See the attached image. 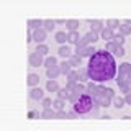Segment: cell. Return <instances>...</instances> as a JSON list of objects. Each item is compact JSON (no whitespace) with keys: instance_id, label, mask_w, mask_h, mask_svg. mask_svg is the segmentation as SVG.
<instances>
[{"instance_id":"1","label":"cell","mask_w":131,"mask_h":131,"mask_svg":"<svg viewBox=\"0 0 131 131\" xmlns=\"http://www.w3.org/2000/svg\"><path fill=\"white\" fill-rule=\"evenodd\" d=\"M89 79L95 84L112 80L116 75V61L115 56L106 52L105 49H97V52L89 59L87 64Z\"/></svg>"},{"instance_id":"2","label":"cell","mask_w":131,"mask_h":131,"mask_svg":"<svg viewBox=\"0 0 131 131\" xmlns=\"http://www.w3.org/2000/svg\"><path fill=\"white\" fill-rule=\"evenodd\" d=\"M95 100H93V97L87 95V93H84L79 100L75 102V103L72 105V110L75 112L77 115H87L90 112H93V108H95Z\"/></svg>"},{"instance_id":"3","label":"cell","mask_w":131,"mask_h":131,"mask_svg":"<svg viewBox=\"0 0 131 131\" xmlns=\"http://www.w3.org/2000/svg\"><path fill=\"white\" fill-rule=\"evenodd\" d=\"M116 80L118 85H129L131 87V64L129 62H123L118 67V79Z\"/></svg>"},{"instance_id":"4","label":"cell","mask_w":131,"mask_h":131,"mask_svg":"<svg viewBox=\"0 0 131 131\" xmlns=\"http://www.w3.org/2000/svg\"><path fill=\"white\" fill-rule=\"evenodd\" d=\"M98 41V35L97 33H93V31H89L87 35H84L82 36V39L79 41V44H77V49H82V48H87V46H92L93 43H97Z\"/></svg>"},{"instance_id":"5","label":"cell","mask_w":131,"mask_h":131,"mask_svg":"<svg viewBox=\"0 0 131 131\" xmlns=\"http://www.w3.org/2000/svg\"><path fill=\"white\" fill-rule=\"evenodd\" d=\"M93 100H95V103H97L98 106H103V108H108V106L112 105V102H113L110 97L105 95V92H103V89H102V85L98 87V93L93 97Z\"/></svg>"},{"instance_id":"6","label":"cell","mask_w":131,"mask_h":131,"mask_svg":"<svg viewBox=\"0 0 131 131\" xmlns=\"http://www.w3.org/2000/svg\"><path fill=\"white\" fill-rule=\"evenodd\" d=\"M28 62H30L31 67H39V66H44V59H43L41 54H38L36 51H33V52H30V56H28Z\"/></svg>"},{"instance_id":"7","label":"cell","mask_w":131,"mask_h":131,"mask_svg":"<svg viewBox=\"0 0 131 131\" xmlns=\"http://www.w3.org/2000/svg\"><path fill=\"white\" fill-rule=\"evenodd\" d=\"M95 52H97V49L93 48V46H87V48H82V49H77L75 48V54H79L80 57H89V59H90Z\"/></svg>"},{"instance_id":"8","label":"cell","mask_w":131,"mask_h":131,"mask_svg":"<svg viewBox=\"0 0 131 131\" xmlns=\"http://www.w3.org/2000/svg\"><path fill=\"white\" fill-rule=\"evenodd\" d=\"M46 35H48V33L44 31L43 28H39V30H35V31H33V41H36L38 44H44Z\"/></svg>"},{"instance_id":"9","label":"cell","mask_w":131,"mask_h":131,"mask_svg":"<svg viewBox=\"0 0 131 131\" xmlns=\"http://www.w3.org/2000/svg\"><path fill=\"white\" fill-rule=\"evenodd\" d=\"M89 23H90V26H92V30L90 31H93V33H102L103 31V28H105V23L102 21V20H89Z\"/></svg>"},{"instance_id":"10","label":"cell","mask_w":131,"mask_h":131,"mask_svg":"<svg viewBox=\"0 0 131 131\" xmlns=\"http://www.w3.org/2000/svg\"><path fill=\"white\" fill-rule=\"evenodd\" d=\"M30 97L33 98V100H41V102L46 98V97H44V92H43V89H41V87H35V89H31V90H30Z\"/></svg>"},{"instance_id":"11","label":"cell","mask_w":131,"mask_h":131,"mask_svg":"<svg viewBox=\"0 0 131 131\" xmlns=\"http://www.w3.org/2000/svg\"><path fill=\"white\" fill-rule=\"evenodd\" d=\"M100 36H102V39H105L106 43H110V41H113V38H115V31H113V30H110L108 26H105V28H103V31L100 33Z\"/></svg>"},{"instance_id":"12","label":"cell","mask_w":131,"mask_h":131,"mask_svg":"<svg viewBox=\"0 0 131 131\" xmlns=\"http://www.w3.org/2000/svg\"><path fill=\"white\" fill-rule=\"evenodd\" d=\"M80 26V21L79 20H67L66 21V30H67V33H72V31H77Z\"/></svg>"},{"instance_id":"13","label":"cell","mask_w":131,"mask_h":131,"mask_svg":"<svg viewBox=\"0 0 131 131\" xmlns=\"http://www.w3.org/2000/svg\"><path fill=\"white\" fill-rule=\"evenodd\" d=\"M72 92H74V90L67 89V87H62V89H59V92H57V98H62V100H71Z\"/></svg>"},{"instance_id":"14","label":"cell","mask_w":131,"mask_h":131,"mask_svg":"<svg viewBox=\"0 0 131 131\" xmlns=\"http://www.w3.org/2000/svg\"><path fill=\"white\" fill-rule=\"evenodd\" d=\"M59 71H61V74H64V75H69L74 69H72V64L69 62V61H62V62L59 64Z\"/></svg>"},{"instance_id":"15","label":"cell","mask_w":131,"mask_h":131,"mask_svg":"<svg viewBox=\"0 0 131 131\" xmlns=\"http://www.w3.org/2000/svg\"><path fill=\"white\" fill-rule=\"evenodd\" d=\"M57 54H59L61 57H64V61H69L74 52L71 51V48H69V46H61L59 51H57Z\"/></svg>"},{"instance_id":"16","label":"cell","mask_w":131,"mask_h":131,"mask_svg":"<svg viewBox=\"0 0 131 131\" xmlns=\"http://www.w3.org/2000/svg\"><path fill=\"white\" fill-rule=\"evenodd\" d=\"M80 35H79V31H72V33H67V43H71V44H79V41H80Z\"/></svg>"},{"instance_id":"17","label":"cell","mask_w":131,"mask_h":131,"mask_svg":"<svg viewBox=\"0 0 131 131\" xmlns=\"http://www.w3.org/2000/svg\"><path fill=\"white\" fill-rule=\"evenodd\" d=\"M98 87H100V85L98 84H95V82H89L87 84V95H90V97H95L97 93H98Z\"/></svg>"},{"instance_id":"18","label":"cell","mask_w":131,"mask_h":131,"mask_svg":"<svg viewBox=\"0 0 131 131\" xmlns=\"http://www.w3.org/2000/svg\"><path fill=\"white\" fill-rule=\"evenodd\" d=\"M28 85H30V87L31 89H35L36 87V85H39V75H38V74H28Z\"/></svg>"},{"instance_id":"19","label":"cell","mask_w":131,"mask_h":131,"mask_svg":"<svg viewBox=\"0 0 131 131\" xmlns=\"http://www.w3.org/2000/svg\"><path fill=\"white\" fill-rule=\"evenodd\" d=\"M64 106H66V100L62 98H56L54 102H52V110L57 113V112H64Z\"/></svg>"},{"instance_id":"20","label":"cell","mask_w":131,"mask_h":131,"mask_svg":"<svg viewBox=\"0 0 131 131\" xmlns=\"http://www.w3.org/2000/svg\"><path fill=\"white\" fill-rule=\"evenodd\" d=\"M59 74H61L59 66H57V67H52V69H46V75H48V79H49V80H56Z\"/></svg>"},{"instance_id":"21","label":"cell","mask_w":131,"mask_h":131,"mask_svg":"<svg viewBox=\"0 0 131 131\" xmlns=\"http://www.w3.org/2000/svg\"><path fill=\"white\" fill-rule=\"evenodd\" d=\"M57 66L59 64H57V59L54 56H48L46 59H44V67L46 69H52V67H57Z\"/></svg>"},{"instance_id":"22","label":"cell","mask_w":131,"mask_h":131,"mask_svg":"<svg viewBox=\"0 0 131 131\" xmlns=\"http://www.w3.org/2000/svg\"><path fill=\"white\" fill-rule=\"evenodd\" d=\"M69 62L72 64V67H75V69H80V66H82V57L79 56V54H74L71 56V59H69Z\"/></svg>"},{"instance_id":"23","label":"cell","mask_w":131,"mask_h":131,"mask_svg":"<svg viewBox=\"0 0 131 131\" xmlns=\"http://www.w3.org/2000/svg\"><path fill=\"white\" fill-rule=\"evenodd\" d=\"M43 20H28V28L30 30H39V28H43Z\"/></svg>"},{"instance_id":"24","label":"cell","mask_w":131,"mask_h":131,"mask_svg":"<svg viewBox=\"0 0 131 131\" xmlns=\"http://www.w3.org/2000/svg\"><path fill=\"white\" fill-rule=\"evenodd\" d=\"M77 72H79V82H80V84H84V82L90 80V79H89L87 67H80V69H77Z\"/></svg>"},{"instance_id":"25","label":"cell","mask_w":131,"mask_h":131,"mask_svg":"<svg viewBox=\"0 0 131 131\" xmlns=\"http://www.w3.org/2000/svg\"><path fill=\"white\" fill-rule=\"evenodd\" d=\"M59 84H57V80H48L46 82V90H48V92H59Z\"/></svg>"},{"instance_id":"26","label":"cell","mask_w":131,"mask_h":131,"mask_svg":"<svg viewBox=\"0 0 131 131\" xmlns=\"http://www.w3.org/2000/svg\"><path fill=\"white\" fill-rule=\"evenodd\" d=\"M54 39H56L59 44H62V46H64V43L67 41V33H66V31H56Z\"/></svg>"},{"instance_id":"27","label":"cell","mask_w":131,"mask_h":131,"mask_svg":"<svg viewBox=\"0 0 131 131\" xmlns=\"http://www.w3.org/2000/svg\"><path fill=\"white\" fill-rule=\"evenodd\" d=\"M67 84H79V72H77V69H74L67 75Z\"/></svg>"},{"instance_id":"28","label":"cell","mask_w":131,"mask_h":131,"mask_svg":"<svg viewBox=\"0 0 131 131\" xmlns=\"http://www.w3.org/2000/svg\"><path fill=\"white\" fill-rule=\"evenodd\" d=\"M41 118H43V120H51V118H56V112L52 108L43 110V112H41Z\"/></svg>"},{"instance_id":"29","label":"cell","mask_w":131,"mask_h":131,"mask_svg":"<svg viewBox=\"0 0 131 131\" xmlns=\"http://www.w3.org/2000/svg\"><path fill=\"white\" fill-rule=\"evenodd\" d=\"M54 28H56V21H54V20H44V23H43V30L44 31H52V30H54Z\"/></svg>"},{"instance_id":"30","label":"cell","mask_w":131,"mask_h":131,"mask_svg":"<svg viewBox=\"0 0 131 131\" xmlns=\"http://www.w3.org/2000/svg\"><path fill=\"white\" fill-rule=\"evenodd\" d=\"M118 30H120V35H123V36L131 35V26H129L128 23H125V21L120 25V28H118Z\"/></svg>"},{"instance_id":"31","label":"cell","mask_w":131,"mask_h":131,"mask_svg":"<svg viewBox=\"0 0 131 131\" xmlns=\"http://www.w3.org/2000/svg\"><path fill=\"white\" fill-rule=\"evenodd\" d=\"M36 52H38V54H41V56H46L48 57V52H49V48L46 46V44H38V46H36V49H35Z\"/></svg>"},{"instance_id":"32","label":"cell","mask_w":131,"mask_h":131,"mask_svg":"<svg viewBox=\"0 0 131 131\" xmlns=\"http://www.w3.org/2000/svg\"><path fill=\"white\" fill-rule=\"evenodd\" d=\"M126 105V102H125V98H121V97H115L113 98V106L116 110H120V108H123V106Z\"/></svg>"},{"instance_id":"33","label":"cell","mask_w":131,"mask_h":131,"mask_svg":"<svg viewBox=\"0 0 131 131\" xmlns=\"http://www.w3.org/2000/svg\"><path fill=\"white\" fill-rule=\"evenodd\" d=\"M116 48H118L116 44H115L113 41H110V43H106V44H105V48H103V49H105L106 52H110V54H115V51H116Z\"/></svg>"},{"instance_id":"34","label":"cell","mask_w":131,"mask_h":131,"mask_svg":"<svg viewBox=\"0 0 131 131\" xmlns=\"http://www.w3.org/2000/svg\"><path fill=\"white\" fill-rule=\"evenodd\" d=\"M120 21H118V20H106V26H108L110 28V30H116V28H120Z\"/></svg>"},{"instance_id":"35","label":"cell","mask_w":131,"mask_h":131,"mask_svg":"<svg viewBox=\"0 0 131 131\" xmlns=\"http://www.w3.org/2000/svg\"><path fill=\"white\" fill-rule=\"evenodd\" d=\"M113 43L116 44V46H123V43H125V36H123V35H115Z\"/></svg>"},{"instance_id":"36","label":"cell","mask_w":131,"mask_h":131,"mask_svg":"<svg viewBox=\"0 0 131 131\" xmlns=\"http://www.w3.org/2000/svg\"><path fill=\"white\" fill-rule=\"evenodd\" d=\"M52 102L54 100H51V98H44L43 102H41V103H43V110H49V108H52Z\"/></svg>"},{"instance_id":"37","label":"cell","mask_w":131,"mask_h":131,"mask_svg":"<svg viewBox=\"0 0 131 131\" xmlns=\"http://www.w3.org/2000/svg\"><path fill=\"white\" fill-rule=\"evenodd\" d=\"M28 118L30 120H36V118H41V113L38 110H31V112H28Z\"/></svg>"},{"instance_id":"38","label":"cell","mask_w":131,"mask_h":131,"mask_svg":"<svg viewBox=\"0 0 131 131\" xmlns=\"http://www.w3.org/2000/svg\"><path fill=\"white\" fill-rule=\"evenodd\" d=\"M102 89H103L105 95H106V97H110V98L113 100V98H115V92H113V89H110V87H103V85H102Z\"/></svg>"},{"instance_id":"39","label":"cell","mask_w":131,"mask_h":131,"mask_svg":"<svg viewBox=\"0 0 131 131\" xmlns=\"http://www.w3.org/2000/svg\"><path fill=\"white\" fill-rule=\"evenodd\" d=\"M113 56H116V57H123V56H125V48H123V46H118Z\"/></svg>"},{"instance_id":"40","label":"cell","mask_w":131,"mask_h":131,"mask_svg":"<svg viewBox=\"0 0 131 131\" xmlns=\"http://www.w3.org/2000/svg\"><path fill=\"white\" fill-rule=\"evenodd\" d=\"M56 118H57V120H64V118H69V116H67V112H66V110H64V112H57V113H56Z\"/></svg>"},{"instance_id":"41","label":"cell","mask_w":131,"mask_h":131,"mask_svg":"<svg viewBox=\"0 0 131 131\" xmlns=\"http://www.w3.org/2000/svg\"><path fill=\"white\" fill-rule=\"evenodd\" d=\"M67 116L71 118V120H74V118H77V116H79V115H77V113H75V112H74V110H72V112H67Z\"/></svg>"},{"instance_id":"42","label":"cell","mask_w":131,"mask_h":131,"mask_svg":"<svg viewBox=\"0 0 131 131\" xmlns=\"http://www.w3.org/2000/svg\"><path fill=\"white\" fill-rule=\"evenodd\" d=\"M125 102H126V105H129V106H131V93L125 95Z\"/></svg>"}]
</instances>
